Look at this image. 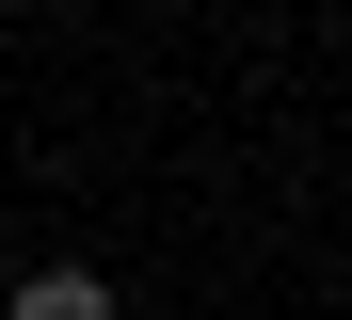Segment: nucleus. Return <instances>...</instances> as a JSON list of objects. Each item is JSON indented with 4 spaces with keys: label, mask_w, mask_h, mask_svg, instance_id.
<instances>
[{
    "label": "nucleus",
    "mask_w": 352,
    "mask_h": 320,
    "mask_svg": "<svg viewBox=\"0 0 352 320\" xmlns=\"http://www.w3.org/2000/svg\"><path fill=\"white\" fill-rule=\"evenodd\" d=\"M0 320H129V304H112V273L48 256V273H16V288H0Z\"/></svg>",
    "instance_id": "obj_1"
}]
</instances>
